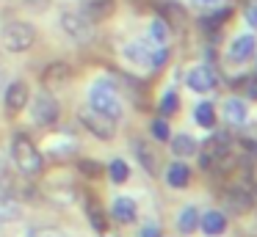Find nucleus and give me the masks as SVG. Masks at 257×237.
Masks as SVG:
<instances>
[{"mask_svg": "<svg viewBox=\"0 0 257 237\" xmlns=\"http://www.w3.org/2000/svg\"><path fill=\"white\" fill-rule=\"evenodd\" d=\"M12 160L25 176H36V174L45 171V154H42L39 146H36L28 135H23V132H17V135L12 138Z\"/></svg>", "mask_w": 257, "mask_h": 237, "instance_id": "1", "label": "nucleus"}, {"mask_svg": "<svg viewBox=\"0 0 257 237\" xmlns=\"http://www.w3.org/2000/svg\"><path fill=\"white\" fill-rule=\"evenodd\" d=\"M89 108L100 110L111 119H122V97H119L116 86L108 80H97L89 88Z\"/></svg>", "mask_w": 257, "mask_h": 237, "instance_id": "2", "label": "nucleus"}, {"mask_svg": "<svg viewBox=\"0 0 257 237\" xmlns=\"http://www.w3.org/2000/svg\"><path fill=\"white\" fill-rule=\"evenodd\" d=\"M0 42H3V47L9 53H23V50H28L36 42V28L31 22H23V20L6 22L3 31H0Z\"/></svg>", "mask_w": 257, "mask_h": 237, "instance_id": "3", "label": "nucleus"}, {"mask_svg": "<svg viewBox=\"0 0 257 237\" xmlns=\"http://www.w3.org/2000/svg\"><path fill=\"white\" fill-rule=\"evenodd\" d=\"M80 124H83L97 141H113V135H116V119H111V116L100 113V110H94V108L80 113Z\"/></svg>", "mask_w": 257, "mask_h": 237, "instance_id": "4", "label": "nucleus"}, {"mask_svg": "<svg viewBox=\"0 0 257 237\" xmlns=\"http://www.w3.org/2000/svg\"><path fill=\"white\" fill-rule=\"evenodd\" d=\"M61 31L75 42H89L94 36V22L80 11H64L61 14Z\"/></svg>", "mask_w": 257, "mask_h": 237, "instance_id": "5", "label": "nucleus"}, {"mask_svg": "<svg viewBox=\"0 0 257 237\" xmlns=\"http://www.w3.org/2000/svg\"><path fill=\"white\" fill-rule=\"evenodd\" d=\"M58 113H61V108H58V99L53 97V94H36L34 102H31V116H34V121L39 127H53L58 121Z\"/></svg>", "mask_w": 257, "mask_h": 237, "instance_id": "6", "label": "nucleus"}, {"mask_svg": "<svg viewBox=\"0 0 257 237\" xmlns=\"http://www.w3.org/2000/svg\"><path fill=\"white\" fill-rule=\"evenodd\" d=\"M31 102V88L25 80H14L9 86H3V108L9 116H17L20 110H25Z\"/></svg>", "mask_w": 257, "mask_h": 237, "instance_id": "7", "label": "nucleus"}, {"mask_svg": "<svg viewBox=\"0 0 257 237\" xmlns=\"http://www.w3.org/2000/svg\"><path fill=\"white\" fill-rule=\"evenodd\" d=\"M185 86H188L191 91H196V94L213 91V88H216V72H213L207 64L194 66V69H188V75H185Z\"/></svg>", "mask_w": 257, "mask_h": 237, "instance_id": "8", "label": "nucleus"}, {"mask_svg": "<svg viewBox=\"0 0 257 237\" xmlns=\"http://www.w3.org/2000/svg\"><path fill=\"white\" fill-rule=\"evenodd\" d=\"M254 50H257V39L251 36V33H243V36H238L232 44H229L227 58L232 61V64H246V61H251Z\"/></svg>", "mask_w": 257, "mask_h": 237, "instance_id": "9", "label": "nucleus"}, {"mask_svg": "<svg viewBox=\"0 0 257 237\" xmlns=\"http://www.w3.org/2000/svg\"><path fill=\"white\" fill-rule=\"evenodd\" d=\"M69 80H72V66L64 64V61H56V64H50L42 72V83H45L47 88H53V91H56L58 86H67Z\"/></svg>", "mask_w": 257, "mask_h": 237, "instance_id": "10", "label": "nucleus"}, {"mask_svg": "<svg viewBox=\"0 0 257 237\" xmlns=\"http://www.w3.org/2000/svg\"><path fill=\"white\" fill-rule=\"evenodd\" d=\"M116 0H80V14H86L91 22H102L113 14Z\"/></svg>", "mask_w": 257, "mask_h": 237, "instance_id": "11", "label": "nucleus"}, {"mask_svg": "<svg viewBox=\"0 0 257 237\" xmlns=\"http://www.w3.org/2000/svg\"><path fill=\"white\" fill-rule=\"evenodd\" d=\"M224 229H227V218H224V212H218V209H207L205 215H199V231L207 237H221Z\"/></svg>", "mask_w": 257, "mask_h": 237, "instance_id": "12", "label": "nucleus"}, {"mask_svg": "<svg viewBox=\"0 0 257 237\" xmlns=\"http://www.w3.org/2000/svg\"><path fill=\"white\" fill-rule=\"evenodd\" d=\"M224 201H227V207L232 209L235 215H246L251 207H254V196H251L246 187H232V190L224 196Z\"/></svg>", "mask_w": 257, "mask_h": 237, "instance_id": "13", "label": "nucleus"}, {"mask_svg": "<svg viewBox=\"0 0 257 237\" xmlns=\"http://www.w3.org/2000/svg\"><path fill=\"white\" fill-rule=\"evenodd\" d=\"M23 218V207L12 193L0 190V223H14V220Z\"/></svg>", "mask_w": 257, "mask_h": 237, "instance_id": "14", "label": "nucleus"}, {"mask_svg": "<svg viewBox=\"0 0 257 237\" xmlns=\"http://www.w3.org/2000/svg\"><path fill=\"white\" fill-rule=\"evenodd\" d=\"M111 218L116 223H133L136 220V201L130 196H119L116 201L111 204Z\"/></svg>", "mask_w": 257, "mask_h": 237, "instance_id": "15", "label": "nucleus"}, {"mask_svg": "<svg viewBox=\"0 0 257 237\" xmlns=\"http://www.w3.org/2000/svg\"><path fill=\"white\" fill-rule=\"evenodd\" d=\"M199 229V209L194 204H185L177 215V231L180 234H194Z\"/></svg>", "mask_w": 257, "mask_h": 237, "instance_id": "16", "label": "nucleus"}, {"mask_svg": "<svg viewBox=\"0 0 257 237\" xmlns=\"http://www.w3.org/2000/svg\"><path fill=\"white\" fill-rule=\"evenodd\" d=\"M86 212H89V220H91V226H94V231H100L102 237H113L111 229H108L105 215H102L100 204H94V198H86Z\"/></svg>", "mask_w": 257, "mask_h": 237, "instance_id": "17", "label": "nucleus"}, {"mask_svg": "<svg viewBox=\"0 0 257 237\" xmlns=\"http://www.w3.org/2000/svg\"><path fill=\"white\" fill-rule=\"evenodd\" d=\"M133 152H136V157L141 160V165H144L147 174H150V176H158V165H155L158 160H155V154L150 152V146H147L141 138H136V141H133Z\"/></svg>", "mask_w": 257, "mask_h": 237, "instance_id": "18", "label": "nucleus"}, {"mask_svg": "<svg viewBox=\"0 0 257 237\" xmlns=\"http://www.w3.org/2000/svg\"><path fill=\"white\" fill-rule=\"evenodd\" d=\"M224 116H227L229 124H243L249 119V108H246L243 99H227L224 102Z\"/></svg>", "mask_w": 257, "mask_h": 237, "instance_id": "19", "label": "nucleus"}, {"mask_svg": "<svg viewBox=\"0 0 257 237\" xmlns=\"http://www.w3.org/2000/svg\"><path fill=\"white\" fill-rule=\"evenodd\" d=\"M169 146H172V152L177 154V157H191V154H196V138L194 135H174L172 141H169Z\"/></svg>", "mask_w": 257, "mask_h": 237, "instance_id": "20", "label": "nucleus"}, {"mask_svg": "<svg viewBox=\"0 0 257 237\" xmlns=\"http://www.w3.org/2000/svg\"><path fill=\"white\" fill-rule=\"evenodd\" d=\"M188 179H191V171H188V165H185V163H172V165H169L166 182L172 187H177V190H180V187L188 185Z\"/></svg>", "mask_w": 257, "mask_h": 237, "instance_id": "21", "label": "nucleus"}, {"mask_svg": "<svg viewBox=\"0 0 257 237\" xmlns=\"http://www.w3.org/2000/svg\"><path fill=\"white\" fill-rule=\"evenodd\" d=\"M75 149H78V141L69 135H58L50 141V154L53 157H69V154H75Z\"/></svg>", "mask_w": 257, "mask_h": 237, "instance_id": "22", "label": "nucleus"}, {"mask_svg": "<svg viewBox=\"0 0 257 237\" xmlns=\"http://www.w3.org/2000/svg\"><path fill=\"white\" fill-rule=\"evenodd\" d=\"M122 55L127 61H133V64H144V66L150 64V50H147L141 42H127L122 47Z\"/></svg>", "mask_w": 257, "mask_h": 237, "instance_id": "23", "label": "nucleus"}, {"mask_svg": "<svg viewBox=\"0 0 257 237\" xmlns=\"http://www.w3.org/2000/svg\"><path fill=\"white\" fill-rule=\"evenodd\" d=\"M194 119L199 127H205V130H213L216 127V108H213L210 102H199L194 110Z\"/></svg>", "mask_w": 257, "mask_h": 237, "instance_id": "24", "label": "nucleus"}, {"mask_svg": "<svg viewBox=\"0 0 257 237\" xmlns=\"http://www.w3.org/2000/svg\"><path fill=\"white\" fill-rule=\"evenodd\" d=\"M169 36H172V31H169V22L163 20V17H155V20L150 22V39L158 44H166Z\"/></svg>", "mask_w": 257, "mask_h": 237, "instance_id": "25", "label": "nucleus"}, {"mask_svg": "<svg viewBox=\"0 0 257 237\" xmlns=\"http://www.w3.org/2000/svg\"><path fill=\"white\" fill-rule=\"evenodd\" d=\"M108 174H111V179L116 182V185H122V182H127V176H130V165L116 157V160H111V165H108Z\"/></svg>", "mask_w": 257, "mask_h": 237, "instance_id": "26", "label": "nucleus"}, {"mask_svg": "<svg viewBox=\"0 0 257 237\" xmlns=\"http://www.w3.org/2000/svg\"><path fill=\"white\" fill-rule=\"evenodd\" d=\"M166 61H169V47H166V44H161L158 50H152V53H150V66H152V69L166 66Z\"/></svg>", "mask_w": 257, "mask_h": 237, "instance_id": "27", "label": "nucleus"}, {"mask_svg": "<svg viewBox=\"0 0 257 237\" xmlns=\"http://www.w3.org/2000/svg\"><path fill=\"white\" fill-rule=\"evenodd\" d=\"M78 168L83 171L86 176H91V179H97V176L102 174V165L97 163V160H91V157H86V160H80L78 163Z\"/></svg>", "mask_w": 257, "mask_h": 237, "instance_id": "28", "label": "nucleus"}, {"mask_svg": "<svg viewBox=\"0 0 257 237\" xmlns=\"http://www.w3.org/2000/svg\"><path fill=\"white\" fill-rule=\"evenodd\" d=\"M177 105H180L177 94H174V91H166V94H163V99H161V113H163V116H172L174 110H177Z\"/></svg>", "mask_w": 257, "mask_h": 237, "instance_id": "29", "label": "nucleus"}, {"mask_svg": "<svg viewBox=\"0 0 257 237\" xmlns=\"http://www.w3.org/2000/svg\"><path fill=\"white\" fill-rule=\"evenodd\" d=\"M152 135L158 138V141H169L172 138V132H169V124L163 119H155L152 121Z\"/></svg>", "mask_w": 257, "mask_h": 237, "instance_id": "30", "label": "nucleus"}, {"mask_svg": "<svg viewBox=\"0 0 257 237\" xmlns=\"http://www.w3.org/2000/svg\"><path fill=\"white\" fill-rule=\"evenodd\" d=\"M28 237H69V234H64V231H58V229H45V226H39V229H31Z\"/></svg>", "mask_w": 257, "mask_h": 237, "instance_id": "31", "label": "nucleus"}, {"mask_svg": "<svg viewBox=\"0 0 257 237\" xmlns=\"http://www.w3.org/2000/svg\"><path fill=\"white\" fill-rule=\"evenodd\" d=\"M243 14H246V22H249V25L257 31V0H249V3H246Z\"/></svg>", "mask_w": 257, "mask_h": 237, "instance_id": "32", "label": "nucleus"}, {"mask_svg": "<svg viewBox=\"0 0 257 237\" xmlns=\"http://www.w3.org/2000/svg\"><path fill=\"white\" fill-rule=\"evenodd\" d=\"M139 237H161V229H158L155 223H147V226H141Z\"/></svg>", "mask_w": 257, "mask_h": 237, "instance_id": "33", "label": "nucleus"}, {"mask_svg": "<svg viewBox=\"0 0 257 237\" xmlns=\"http://www.w3.org/2000/svg\"><path fill=\"white\" fill-rule=\"evenodd\" d=\"M246 94H249L251 99H257V75L246 80Z\"/></svg>", "mask_w": 257, "mask_h": 237, "instance_id": "34", "label": "nucleus"}, {"mask_svg": "<svg viewBox=\"0 0 257 237\" xmlns=\"http://www.w3.org/2000/svg\"><path fill=\"white\" fill-rule=\"evenodd\" d=\"M47 3H50V0H25V6H28V9H34V11H45Z\"/></svg>", "mask_w": 257, "mask_h": 237, "instance_id": "35", "label": "nucleus"}, {"mask_svg": "<svg viewBox=\"0 0 257 237\" xmlns=\"http://www.w3.org/2000/svg\"><path fill=\"white\" fill-rule=\"evenodd\" d=\"M221 0H191V6H196V9H213V6H218Z\"/></svg>", "mask_w": 257, "mask_h": 237, "instance_id": "36", "label": "nucleus"}, {"mask_svg": "<svg viewBox=\"0 0 257 237\" xmlns=\"http://www.w3.org/2000/svg\"><path fill=\"white\" fill-rule=\"evenodd\" d=\"M0 94H3V69H0Z\"/></svg>", "mask_w": 257, "mask_h": 237, "instance_id": "37", "label": "nucleus"}]
</instances>
